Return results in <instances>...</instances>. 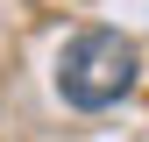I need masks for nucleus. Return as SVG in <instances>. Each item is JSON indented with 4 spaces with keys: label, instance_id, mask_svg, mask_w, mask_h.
Instances as JSON below:
<instances>
[{
    "label": "nucleus",
    "instance_id": "1",
    "mask_svg": "<svg viewBox=\"0 0 149 142\" xmlns=\"http://www.w3.org/2000/svg\"><path fill=\"white\" fill-rule=\"evenodd\" d=\"M57 93L78 114H100V106L128 100L135 93V43L121 29H78L57 57Z\"/></svg>",
    "mask_w": 149,
    "mask_h": 142
}]
</instances>
